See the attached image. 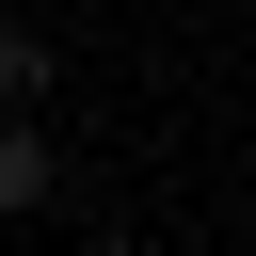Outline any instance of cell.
<instances>
[{
	"label": "cell",
	"mask_w": 256,
	"mask_h": 256,
	"mask_svg": "<svg viewBox=\"0 0 256 256\" xmlns=\"http://www.w3.org/2000/svg\"><path fill=\"white\" fill-rule=\"evenodd\" d=\"M16 208H48V144H32V112H0V224Z\"/></svg>",
	"instance_id": "1"
},
{
	"label": "cell",
	"mask_w": 256,
	"mask_h": 256,
	"mask_svg": "<svg viewBox=\"0 0 256 256\" xmlns=\"http://www.w3.org/2000/svg\"><path fill=\"white\" fill-rule=\"evenodd\" d=\"M48 96V32H0V112H32Z\"/></svg>",
	"instance_id": "2"
}]
</instances>
